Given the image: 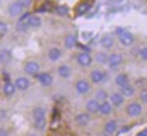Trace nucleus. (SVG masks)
Instances as JSON below:
<instances>
[{"label": "nucleus", "mask_w": 147, "mask_h": 136, "mask_svg": "<svg viewBox=\"0 0 147 136\" xmlns=\"http://www.w3.org/2000/svg\"><path fill=\"white\" fill-rule=\"evenodd\" d=\"M135 55H137V58H139L140 61L147 63V44L139 46V48H137V51H135Z\"/></svg>", "instance_id": "nucleus-28"}, {"label": "nucleus", "mask_w": 147, "mask_h": 136, "mask_svg": "<svg viewBox=\"0 0 147 136\" xmlns=\"http://www.w3.org/2000/svg\"><path fill=\"white\" fill-rule=\"evenodd\" d=\"M108 56H110V53H108V51H105V49H99V51H96V53H92V58H94V63H96L98 67H103V65H108Z\"/></svg>", "instance_id": "nucleus-20"}, {"label": "nucleus", "mask_w": 147, "mask_h": 136, "mask_svg": "<svg viewBox=\"0 0 147 136\" xmlns=\"http://www.w3.org/2000/svg\"><path fill=\"white\" fill-rule=\"evenodd\" d=\"M62 41H63V48L65 49H75L79 46V39H77L75 34H65Z\"/></svg>", "instance_id": "nucleus-21"}, {"label": "nucleus", "mask_w": 147, "mask_h": 136, "mask_svg": "<svg viewBox=\"0 0 147 136\" xmlns=\"http://www.w3.org/2000/svg\"><path fill=\"white\" fill-rule=\"evenodd\" d=\"M89 5H91V0H87V2H86V3H84V2H82V3H80V5H79V7H77V12H79V14H80V12H82V10H84V12H86V10H87V9H89Z\"/></svg>", "instance_id": "nucleus-34"}, {"label": "nucleus", "mask_w": 147, "mask_h": 136, "mask_svg": "<svg viewBox=\"0 0 147 136\" xmlns=\"http://www.w3.org/2000/svg\"><path fill=\"white\" fill-rule=\"evenodd\" d=\"M36 82L39 83V87H43V89H50V87L53 85L55 78H53V75H51L50 71H41V73L36 77Z\"/></svg>", "instance_id": "nucleus-15"}, {"label": "nucleus", "mask_w": 147, "mask_h": 136, "mask_svg": "<svg viewBox=\"0 0 147 136\" xmlns=\"http://www.w3.org/2000/svg\"><path fill=\"white\" fill-rule=\"evenodd\" d=\"M28 29H39L41 27V17L38 14H33L29 19H28Z\"/></svg>", "instance_id": "nucleus-26"}, {"label": "nucleus", "mask_w": 147, "mask_h": 136, "mask_svg": "<svg viewBox=\"0 0 147 136\" xmlns=\"http://www.w3.org/2000/svg\"><path fill=\"white\" fill-rule=\"evenodd\" d=\"M45 2H51V0H45Z\"/></svg>", "instance_id": "nucleus-40"}, {"label": "nucleus", "mask_w": 147, "mask_h": 136, "mask_svg": "<svg viewBox=\"0 0 147 136\" xmlns=\"http://www.w3.org/2000/svg\"><path fill=\"white\" fill-rule=\"evenodd\" d=\"M120 128H121V123L116 117H108L103 123V133L108 135V136H116L118 131H120Z\"/></svg>", "instance_id": "nucleus-6"}, {"label": "nucleus", "mask_w": 147, "mask_h": 136, "mask_svg": "<svg viewBox=\"0 0 147 136\" xmlns=\"http://www.w3.org/2000/svg\"><path fill=\"white\" fill-rule=\"evenodd\" d=\"M118 41H116V36L115 33H105L101 36V39H99V44H101V48L105 49V51H108L110 53L111 49L115 48V44H116Z\"/></svg>", "instance_id": "nucleus-9"}, {"label": "nucleus", "mask_w": 147, "mask_h": 136, "mask_svg": "<svg viewBox=\"0 0 147 136\" xmlns=\"http://www.w3.org/2000/svg\"><path fill=\"white\" fill-rule=\"evenodd\" d=\"M16 92H17V89H16L14 80L5 78V80L2 82V95H3V97H7V99H12V97L16 95Z\"/></svg>", "instance_id": "nucleus-14"}, {"label": "nucleus", "mask_w": 147, "mask_h": 136, "mask_svg": "<svg viewBox=\"0 0 147 136\" xmlns=\"http://www.w3.org/2000/svg\"><path fill=\"white\" fill-rule=\"evenodd\" d=\"M120 92H121V95H123L125 99H130V101H132L134 97H137V87H135L134 83H130V85L120 89Z\"/></svg>", "instance_id": "nucleus-25"}, {"label": "nucleus", "mask_w": 147, "mask_h": 136, "mask_svg": "<svg viewBox=\"0 0 147 136\" xmlns=\"http://www.w3.org/2000/svg\"><path fill=\"white\" fill-rule=\"evenodd\" d=\"M16 29H17L19 33H24V31L28 29V24H24V22H17V26H16Z\"/></svg>", "instance_id": "nucleus-37"}, {"label": "nucleus", "mask_w": 147, "mask_h": 136, "mask_svg": "<svg viewBox=\"0 0 147 136\" xmlns=\"http://www.w3.org/2000/svg\"><path fill=\"white\" fill-rule=\"evenodd\" d=\"M125 97L121 95V92L120 90H115V92H110V102L113 104V107L115 109H118V107H123L125 105Z\"/></svg>", "instance_id": "nucleus-18"}, {"label": "nucleus", "mask_w": 147, "mask_h": 136, "mask_svg": "<svg viewBox=\"0 0 147 136\" xmlns=\"http://www.w3.org/2000/svg\"><path fill=\"white\" fill-rule=\"evenodd\" d=\"M9 29H10L9 22H7V21H3V19H0V37L7 36V33H9Z\"/></svg>", "instance_id": "nucleus-32"}, {"label": "nucleus", "mask_w": 147, "mask_h": 136, "mask_svg": "<svg viewBox=\"0 0 147 136\" xmlns=\"http://www.w3.org/2000/svg\"><path fill=\"white\" fill-rule=\"evenodd\" d=\"M22 70H24V75H28L29 78H36L43 71V67L38 60H26L24 65H22Z\"/></svg>", "instance_id": "nucleus-5"}, {"label": "nucleus", "mask_w": 147, "mask_h": 136, "mask_svg": "<svg viewBox=\"0 0 147 136\" xmlns=\"http://www.w3.org/2000/svg\"><path fill=\"white\" fill-rule=\"evenodd\" d=\"M89 82L92 83V87L96 85V87H99V85H105L108 80H110V77H108V71L105 70V68H99V67H96V68H92L91 71H89Z\"/></svg>", "instance_id": "nucleus-2"}, {"label": "nucleus", "mask_w": 147, "mask_h": 136, "mask_svg": "<svg viewBox=\"0 0 147 136\" xmlns=\"http://www.w3.org/2000/svg\"><path fill=\"white\" fill-rule=\"evenodd\" d=\"M0 136H10V135H9V131L5 128H0Z\"/></svg>", "instance_id": "nucleus-38"}, {"label": "nucleus", "mask_w": 147, "mask_h": 136, "mask_svg": "<svg viewBox=\"0 0 147 136\" xmlns=\"http://www.w3.org/2000/svg\"><path fill=\"white\" fill-rule=\"evenodd\" d=\"M75 63L79 68H91L94 63V58H92V53L91 51H80L75 55Z\"/></svg>", "instance_id": "nucleus-7"}, {"label": "nucleus", "mask_w": 147, "mask_h": 136, "mask_svg": "<svg viewBox=\"0 0 147 136\" xmlns=\"http://www.w3.org/2000/svg\"><path fill=\"white\" fill-rule=\"evenodd\" d=\"M12 60V53L9 48H0V65H7Z\"/></svg>", "instance_id": "nucleus-27"}, {"label": "nucleus", "mask_w": 147, "mask_h": 136, "mask_svg": "<svg viewBox=\"0 0 147 136\" xmlns=\"http://www.w3.org/2000/svg\"><path fill=\"white\" fill-rule=\"evenodd\" d=\"M113 111H115V107H113V104L110 101L101 102V105H99V116H103V117L108 119L111 114H113Z\"/></svg>", "instance_id": "nucleus-24"}, {"label": "nucleus", "mask_w": 147, "mask_h": 136, "mask_svg": "<svg viewBox=\"0 0 147 136\" xmlns=\"http://www.w3.org/2000/svg\"><path fill=\"white\" fill-rule=\"evenodd\" d=\"M24 12H26V9H24L17 0L10 2V3L7 5V15H9V17H12V19H19Z\"/></svg>", "instance_id": "nucleus-10"}, {"label": "nucleus", "mask_w": 147, "mask_h": 136, "mask_svg": "<svg viewBox=\"0 0 147 136\" xmlns=\"http://www.w3.org/2000/svg\"><path fill=\"white\" fill-rule=\"evenodd\" d=\"M17 2H19V3L26 9V10H29V7L33 5V0H17Z\"/></svg>", "instance_id": "nucleus-36"}, {"label": "nucleus", "mask_w": 147, "mask_h": 136, "mask_svg": "<svg viewBox=\"0 0 147 136\" xmlns=\"http://www.w3.org/2000/svg\"><path fill=\"white\" fill-rule=\"evenodd\" d=\"M24 136H39V133H36V131H31V133H28V135Z\"/></svg>", "instance_id": "nucleus-39"}, {"label": "nucleus", "mask_w": 147, "mask_h": 136, "mask_svg": "<svg viewBox=\"0 0 147 136\" xmlns=\"http://www.w3.org/2000/svg\"><path fill=\"white\" fill-rule=\"evenodd\" d=\"M144 112H146V105L140 104L137 99H132L130 102L125 104V116L128 119H139L144 116Z\"/></svg>", "instance_id": "nucleus-1"}, {"label": "nucleus", "mask_w": 147, "mask_h": 136, "mask_svg": "<svg viewBox=\"0 0 147 136\" xmlns=\"http://www.w3.org/2000/svg\"><path fill=\"white\" fill-rule=\"evenodd\" d=\"M0 2H2V0H0Z\"/></svg>", "instance_id": "nucleus-41"}, {"label": "nucleus", "mask_w": 147, "mask_h": 136, "mask_svg": "<svg viewBox=\"0 0 147 136\" xmlns=\"http://www.w3.org/2000/svg\"><path fill=\"white\" fill-rule=\"evenodd\" d=\"M123 61H125V58H123V55H121L120 51H110L108 65H106V67L110 68L111 71H115V70H118V68L123 65Z\"/></svg>", "instance_id": "nucleus-8"}, {"label": "nucleus", "mask_w": 147, "mask_h": 136, "mask_svg": "<svg viewBox=\"0 0 147 136\" xmlns=\"http://www.w3.org/2000/svg\"><path fill=\"white\" fill-rule=\"evenodd\" d=\"M115 36H116V41L123 46V48H132V46H135V43H137V39H135V36L130 33V31H127V29H121V27H118L116 31H115Z\"/></svg>", "instance_id": "nucleus-3"}, {"label": "nucleus", "mask_w": 147, "mask_h": 136, "mask_svg": "<svg viewBox=\"0 0 147 136\" xmlns=\"http://www.w3.org/2000/svg\"><path fill=\"white\" fill-rule=\"evenodd\" d=\"M92 97H94L96 101L101 104V102L110 101V92H108V90H106L105 87H98V89L94 90V95H92Z\"/></svg>", "instance_id": "nucleus-23"}, {"label": "nucleus", "mask_w": 147, "mask_h": 136, "mask_svg": "<svg viewBox=\"0 0 147 136\" xmlns=\"http://www.w3.org/2000/svg\"><path fill=\"white\" fill-rule=\"evenodd\" d=\"M31 15H33V14H31L29 10H26V12H24V14H22V15L17 19V22H24V24H26V22H28V19H29Z\"/></svg>", "instance_id": "nucleus-33"}, {"label": "nucleus", "mask_w": 147, "mask_h": 136, "mask_svg": "<svg viewBox=\"0 0 147 136\" xmlns=\"http://www.w3.org/2000/svg\"><path fill=\"white\" fill-rule=\"evenodd\" d=\"M99 102L96 101L94 97H91V99H87L86 104H84V111L87 112V114H91V116H98L99 114Z\"/></svg>", "instance_id": "nucleus-17"}, {"label": "nucleus", "mask_w": 147, "mask_h": 136, "mask_svg": "<svg viewBox=\"0 0 147 136\" xmlns=\"http://www.w3.org/2000/svg\"><path fill=\"white\" fill-rule=\"evenodd\" d=\"M53 12H55L57 15H60V17H67V15L70 14V9H69L67 5H57V7L53 9Z\"/></svg>", "instance_id": "nucleus-30"}, {"label": "nucleus", "mask_w": 147, "mask_h": 136, "mask_svg": "<svg viewBox=\"0 0 147 136\" xmlns=\"http://www.w3.org/2000/svg\"><path fill=\"white\" fill-rule=\"evenodd\" d=\"M74 90H75L77 95L86 97V95H89V94L92 92V83L89 82V78L80 77V78H77V80L74 82Z\"/></svg>", "instance_id": "nucleus-4"}, {"label": "nucleus", "mask_w": 147, "mask_h": 136, "mask_svg": "<svg viewBox=\"0 0 147 136\" xmlns=\"http://www.w3.org/2000/svg\"><path fill=\"white\" fill-rule=\"evenodd\" d=\"M46 114H48V111H46L45 105H34V107L31 109L33 121H36V119H46Z\"/></svg>", "instance_id": "nucleus-22"}, {"label": "nucleus", "mask_w": 147, "mask_h": 136, "mask_svg": "<svg viewBox=\"0 0 147 136\" xmlns=\"http://www.w3.org/2000/svg\"><path fill=\"white\" fill-rule=\"evenodd\" d=\"M62 58H63V49H62V48H58V46L48 48V51H46V60H48L50 63H58V61H62Z\"/></svg>", "instance_id": "nucleus-12"}, {"label": "nucleus", "mask_w": 147, "mask_h": 136, "mask_svg": "<svg viewBox=\"0 0 147 136\" xmlns=\"http://www.w3.org/2000/svg\"><path fill=\"white\" fill-rule=\"evenodd\" d=\"M41 12H50V2H46V3H43V5H39L38 14H41Z\"/></svg>", "instance_id": "nucleus-35"}, {"label": "nucleus", "mask_w": 147, "mask_h": 136, "mask_svg": "<svg viewBox=\"0 0 147 136\" xmlns=\"http://www.w3.org/2000/svg\"><path fill=\"white\" fill-rule=\"evenodd\" d=\"M137 101L140 102V104H144V105H147V87H142L139 92H137Z\"/></svg>", "instance_id": "nucleus-31"}, {"label": "nucleus", "mask_w": 147, "mask_h": 136, "mask_svg": "<svg viewBox=\"0 0 147 136\" xmlns=\"http://www.w3.org/2000/svg\"><path fill=\"white\" fill-rule=\"evenodd\" d=\"M113 83H115V87L120 90V89H123V87H127V85H130V83H132V82H130V75H128L127 71H120V73H116V75H115Z\"/></svg>", "instance_id": "nucleus-16"}, {"label": "nucleus", "mask_w": 147, "mask_h": 136, "mask_svg": "<svg viewBox=\"0 0 147 136\" xmlns=\"http://www.w3.org/2000/svg\"><path fill=\"white\" fill-rule=\"evenodd\" d=\"M14 83H16V89H17L19 92H26V90L31 89V85H33V82H31V78H29L28 75H19V77H16V78H14Z\"/></svg>", "instance_id": "nucleus-13"}, {"label": "nucleus", "mask_w": 147, "mask_h": 136, "mask_svg": "<svg viewBox=\"0 0 147 136\" xmlns=\"http://www.w3.org/2000/svg\"><path fill=\"white\" fill-rule=\"evenodd\" d=\"M91 123H92V116H91V114H87L86 111L77 112V114L74 116V124H75V126H79V128H87Z\"/></svg>", "instance_id": "nucleus-11"}, {"label": "nucleus", "mask_w": 147, "mask_h": 136, "mask_svg": "<svg viewBox=\"0 0 147 136\" xmlns=\"http://www.w3.org/2000/svg\"><path fill=\"white\" fill-rule=\"evenodd\" d=\"M72 67L69 65V63H60V65H57V75L60 77V78H63V80H67V78H70L72 77Z\"/></svg>", "instance_id": "nucleus-19"}, {"label": "nucleus", "mask_w": 147, "mask_h": 136, "mask_svg": "<svg viewBox=\"0 0 147 136\" xmlns=\"http://www.w3.org/2000/svg\"><path fill=\"white\" fill-rule=\"evenodd\" d=\"M46 119H36V121H33V128H34V131L36 133H43L45 129H46Z\"/></svg>", "instance_id": "nucleus-29"}]
</instances>
